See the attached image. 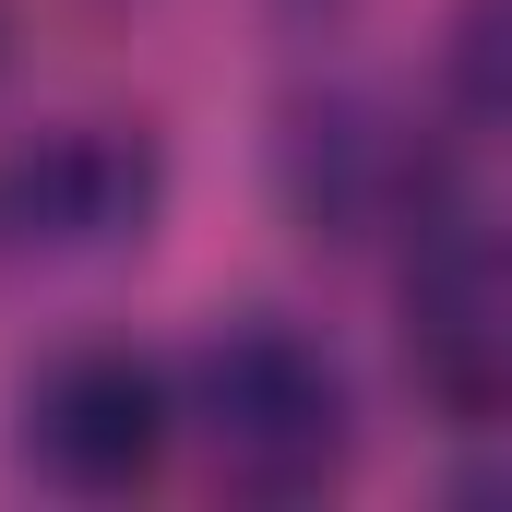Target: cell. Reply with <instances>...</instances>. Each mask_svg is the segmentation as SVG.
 I'll use <instances>...</instances> for the list:
<instances>
[{
	"label": "cell",
	"mask_w": 512,
	"mask_h": 512,
	"mask_svg": "<svg viewBox=\"0 0 512 512\" xmlns=\"http://www.w3.org/2000/svg\"><path fill=\"white\" fill-rule=\"evenodd\" d=\"M179 441H203V465L251 501H298L322 477H346L358 453V405L334 346H310L298 322L239 310L227 334H203L179 358Z\"/></svg>",
	"instance_id": "obj_1"
},
{
	"label": "cell",
	"mask_w": 512,
	"mask_h": 512,
	"mask_svg": "<svg viewBox=\"0 0 512 512\" xmlns=\"http://www.w3.org/2000/svg\"><path fill=\"white\" fill-rule=\"evenodd\" d=\"M12 453L72 501H120L179 453V370L143 346H60L12 405Z\"/></svg>",
	"instance_id": "obj_2"
},
{
	"label": "cell",
	"mask_w": 512,
	"mask_h": 512,
	"mask_svg": "<svg viewBox=\"0 0 512 512\" xmlns=\"http://www.w3.org/2000/svg\"><path fill=\"white\" fill-rule=\"evenodd\" d=\"M405 370L441 417L512 429V215L417 239V262H405Z\"/></svg>",
	"instance_id": "obj_3"
},
{
	"label": "cell",
	"mask_w": 512,
	"mask_h": 512,
	"mask_svg": "<svg viewBox=\"0 0 512 512\" xmlns=\"http://www.w3.org/2000/svg\"><path fill=\"white\" fill-rule=\"evenodd\" d=\"M155 215V155L108 120L36 131L0 155V262H96L143 239Z\"/></svg>",
	"instance_id": "obj_4"
},
{
	"label": "cell",
	"mask_w": 512,
	"mask_h": 512,
	"mask_svg": "<svg viewBox=\"0 0 512 512\" xmlns=\"http://www.w3.org/2000/svg\"><path fill=\"white\" fill-rule=\"evenodd\" d=\"M453 108L512 131V0H465L453 12Z\"/></svg>",
	"instance_id": "obj_5"
}]
</instances>
